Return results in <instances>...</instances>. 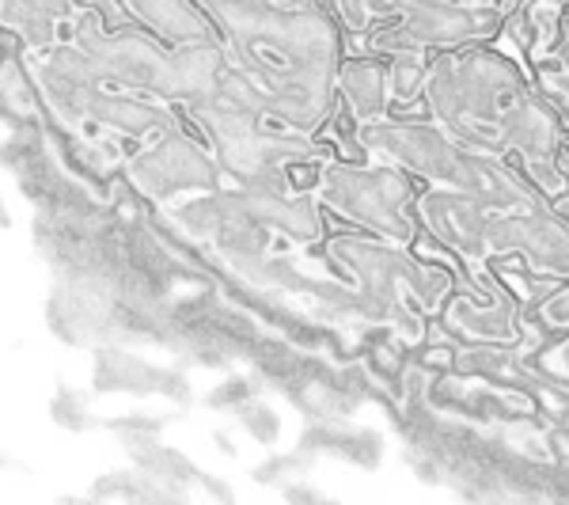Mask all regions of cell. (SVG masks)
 Wrapping results in <instances>:
<instances>
[{
	"label": "cell",
	"instance_id": "30bf717a",
	"mask_svg": "<svg viewBox=\"0 0 569 505\" xmlns=\"http://www.w3.org/2000/svg\"><path fill=\"white\" fill-rule=\"evenodd\" d=\"M0 27L31 50H50L61 42V27H69V20H58L39 0H0Z\"/></svg>",
	"mask_w": 569,
	"mask_h": 505
},
{
	"label": "cell",
	"instance_id": "7a4b0ae2",
	"mask_svg": "<svg viewBox=\"0 0 569 505\" xmlns=\"http://www.w3.org/2000/svg\"><path fill=\"white\" fill-rule=\"evenodd\" d=\"M388 115H418L460 149L509 164L566 214V126L501 42L440 53Z\"/></svg>",
	"mask_w": 569,
	"mask_h": 505
},
{
	"label": "cell",
	"instance_id": "8992f818",
	"mask_svg": "<svg viewBox=\"0 0 569 505\" xmlns=\"http://www.w3.org/2000/svg\"><path fill=\"white\" fill-rule=\"evenodd\" d=\"M34 80H39L46 103L58 110V118L69 126H84L91 96H96L99 88H107L103 72H99V66L77 42L50 46V50L42 53L39 77Z\"/></svg>",
	"mask_w": 569,
	"mask_h": 505
},
{
	"label": "cell",
	"instance_id": "9a60e30c",
	"mask_svg": "<svg viewBox=\"0 0 569 505\" xmlns=\"http://www.w3.org/2000/svg\"><path fill=\"white\" fill-rule=\"evenodd\" d=\"M27 118H31V115H23V110L16 107L12 99H8V91L0 88V122H4L8 130H16V126H20V122H27Z\"/></svg>",
	"mask_w": 569,
	"mask_h": 505
},
{
	"label": "cell",
	"instance_id": "52a82bcc",
	"mask_svg": "<svg viewBox=\"0 0 569 505\" xmlns=\"http://www.w3.org/2000/svg\"><path fill=\"white\" fill-rule=\"evenodd\" d=\"M130 8L144 31H152L168 46L217 39V27L198 0H130Z\"/></svg>",
	"mask_w": 569,
	"mask_h": 505
},
{
	"label": "cell",
	"instance_id": "2e32d148",
	"mask_svg": "<svg viewBox=\"0 0 569 505\" xmlns=\"http://www.w3.org/2000/svg\"><path fill=\"white\" fill-rule=\"evenodd\" d=\"M0 228H12V214H8L4 198H0Z\"/></svg>",
	"mask_w": 569,
	"mask_h": 505
},
{
	"label": "cell",
	"instance_id": "4fadbf2b",
	"mask_svg": "<svg viewBox=\"0 0 569 505\" xmlns=\"http://www.w3.org/2000/svg\"><path fill=\"white\" fill-rule=\"evenodd\" d=\"M144 483H137V475L130 472H110L103 479H96L91 486V498H141Z\"/></svg>",
	"mask_w": 569,
	"mask_h": 505
},
{
	"label": "cell",
	"instance_id": "5b68a950",
	"mask_svg": "<svg viewBox=\"0 0 569 505\" xmlns=\"http://www.w3.org/2000/svg\"><path fill=\"white\" fill-rule=\"evenodd\" d=\"M130 182L141 190V195H149L156 201H168V198L182 195V190L213 187L217 164L209 160L206 149H201L194 137L171 122L152 149L137 152L130 160Z\"/></svg>",
	"mask_w": 569,
	"mask_h": 505
},
{
	"label": "cell",
	"instance_id": "ac0fdd59",
	"mask_svg": "<svg viewBox=\"0 0 569 505\" xmlns=\"http://www.w3.org/2000/svg\"><path fill=\"white\" fill-rule=\"evenodd\" d=\"M0 467H23V464H16L12 456H4V453H0Z\"/></svg>",
	"mask_w": 569,
	"mask_h": 505
},
{
	"label": "cell",
	"instance_id": "5bb4252c",
	"mask_svg": "<svg viewBox=\"0 0 569 505\" xmlns=\"http://www.w3.org/2000/svg\"><path fill=\"white\" fill-rule=\"evenodd\" d=\"M20 58H23V42L16 39L8 27H0V72H4L8 66H16Z\"/></svg>",
	"mask_w": 569,
	"mask_h": 505
},
{
	"label": "cell",
	"instance_id": "7c38bea8",
	"mask_svg": "<svg viewBox=\"0 0 569 505\" xmlns=\"http://www.w3.org/2000/svg\"><path fill=\"white\" fill-rule=\"evenodd\" d=\"M46 149H50V145H46L42 122H39V118H27V122H20L12 133L4 137V141H0V168L16 176V171H20L31 156H39Z\"/></svg>",
	"mask_w": 569,
	"mask_h": 505
},
{
	"label": "cell",
	"instance_id": "e0dca14e",
	"mask_svg": "<svg viewBox=\"0 0 569 505\" xmlns=\"http://www.w3.org/2000/svg\"><path fill=\"white\" fill-rule=\"evenodd\" d=\"M562 164H566V176H569V130H566V152H562ZM566 214H569V206H566Z\"/></svg>",
	"mask_w": 569,
	"mask_h": 505
},
{
	"label": "cell",
	"instance_id": "3957f363",
	"mask_svg": "<svg viewBox=\"0 0 569 505\" xmlns=\"http://www.w3.org/2000/svg\"><path fill=\"white\" fill-rule=\"evenodd\" d=\"M520 0H330L346 58L429 66L440 53L501 42Z\"/></svg>",
	"mask_w": 569,
	"mask_h": 505
},
{
	"label": "cell",
	"instance_id": "8fae6325",
	"mask_svg": "<svg viewBox=\"0 0 569 505\" xmlns=\"http://www.w3.org/2000/svg\"><path fill=\"white\" fill-rule=\"evenodd\" d=\"M50 418H53V426H61L66 434H88V429H96L99 422H103V418L91 415L84 392L72 388V384H66V380H61L58 388H53Z\"/></svg>",
	"mask_w": 569,
	"mask_h": 505
},
{
	"label": "cell",
	"instance_id": "277c9868",
	"mask_svg": "<svg viewBox=\"0 0 569 505\" xmlns=\"http://www.w3.org/2000/svg\"><path fill=\"white\" fill-rule=\"evenodd\" d=\"M501 46L525 66L531 85L569 130V0H520Z\"/></svg>",
	"mask_w": 569,
	"mask_h": 505
},
{
	"label": "cell",
	"instance_id": "9c48e42d",
	"mask_svg": "<svg viewBox=\"0 0 569 505\" xmlns=\"http://www.w3.org/2000/svg\"><path fill=\"white\" fill-rule=\"evenodd\" d=\"M163 373H156L152 365L137 362L133 354H126L118 343H103L96 346V365H91V388L99 396H110V392H133V396H144V392H160Z\"/></svg>",
	"mask_w": 569,
	"mask_h": 505
},
{
	"label": "cell",
	"instance_id": "ba28073f",
	"mask_svg": "<svg viewBox=\"0 0 569 505\" xmlns=\"http://www.w3.org/2000/svg\"><path fill=\"white\" fill-rule=\"evenodd\" d=\"M88 122L114 130L122 137H144V133H163L171 126V115L163 107L149 103V99L126 96L118 88H99L88 103Z\"/></svg>",
	"mask_w": 569,
	"mask_h": 505
},
{
	"label": "cell",
	"instance_id": "6da1fadb",
	"mask_svg": "<svg viewBox=\"0 0 569 505\" xmlns=\"http://www.w3.org/2000/svg\"><path fill=\"white\" fill-rule=\"evenodd\" d=\"M217 27L228 69L220 88L270 133L316 145L338 103L342 31L330 0H198Z\"/></svg>",
	"mask_w": 569,
	"mask_h": 505
}]
</instances>
